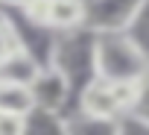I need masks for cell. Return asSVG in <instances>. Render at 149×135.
<instances>
[{
  "label": "cell",
  "instance_id": "1",
  "mask_svg": "<svg viewBox=\"0 0 149 135\" xmlns=\"http://www.w3.org/2000/svg\"><path fill=\"white\" fill-rule=\"evenodd\" d=\"M149 59L126 32H94V77L108 82H140Z\"/></svg>",
  "mask_w": 149,
  "mask_h": 135
},
{
  "label": "cell",
  "instance_id": "2",
  "mask_svg": "<svg viewBox=\"0 0 149 135\" xmlns=\"http://www.w3.org/2000/svg\"><path fill=\"white\" fill-rule=\"evenodd\" d=\"M18 9L32 24L47 27L53 32H67L85 24V0H32Z\"/></svg>",
  "mask_w": 149,
  "mask_h": 135
},
{
  "label": "cell",
  "instance_id": "3",
  "mask_svg": "<svg viewBox=\"0 0 149 135\" xmlns=\"http://www.w3.org/2000/svg\"><path fill=\"white\" fill-rule=\"evenodd\" d=\"M143 0H85V30L91 32H126Z\"/></svg>",
  "mask_w": 149,
  "mask_h": 135
},
{
  "label": "cell",
  "instance_id": "4",
  "mask_svg": "<svg viewBox=\"0 0 149 135\" xmlns=\"http://www.w3.org/2000/svg\"><path fill=\"white\" fill-rule=\"evenodd\" d=\"M29 88H32L35 106L50 109V112H64V106H67L70 97H73V85H70V79L64 77L61 68H56L53 62L38 68V74L32 77Z\"/></svg>",
  "mask_w": 149,
  "mask_h": 135
},
{
  "label": "cell",
  "instance_id": "5",
  "mask_svg": "<svg viewBox=\"0 0 149 135\" xmlns=\"http://www.w3.org/2000/svg\"><path fill=\"white\" fill-rule=\"evenodd\" d=\"M38 68H41V62L26 50V47H15V50H9L3 59H0V79H12V82H32V77L38 74Z\"/></svg>",
  "mask_w": 149,
  "mask_h": 135
},
{
  "label": "cell",
  "instance_id": "6",
  "mask_svg": "<svg viewBox=\"0 0 149 135\" xmlns=\"http://www.w3.org/2000/svg\"><path fill=\"white\" fill-rule=\"evenodd\" d=\"M32 109H35V97H32V88L26 82L0 79V112L26 117Z\"/></svg>",
  "mask_w": 149,
  "mask_h": 135
},
{
  "label": "cell",
  "instance_id": "7",
  "mask_svg": "<svg viewBox=\"0 0 149 135\" xmlns=\"http://www.w3.org/2000/svg\"><path fill=\"white\" fill-rule=\"evenodd\" d=\"M126 35L140 47V53L149 59V0H143L137 15L132 18V24L126 27Z\"/></svg>",
  "mask_w": 149,
  "mask_h": 135
},
{
  "label": "cell",
  "instance_id": "8",
  "mask_svg": "<svg viewBox=\"0 0 149 135\" xmlns=\"http://www.w3.org/2000/svg\"><path fill=\"white\" fill-rule=\"evenodd\" d=\"M21 41H18V30H15V21L9 15L6 6H0V59H3L9 50H15Z\"/></svg>",
  "mask_w": 149,
  "mask_h": 135
},
{
  "label": "cell",
  "instance_id": "9",
  "mask_svg": "<svg viewBox=\"0 0 149 135\" xmlns=\"http://www.w3.org/2000/svg\"><path fill=\"white\" fill-rule=\"evenodd\" d=\"M129 112H134V115L149 126V74L137 82V97H134V103H132Z\"/></svg>",
  "mask_w": 149,
  "mask_h": 135
},
{
  "label": "cell",
  "instance_id": "10",
  "mask_svg": "<svg viewBox=\"0 0 149 135\" xmlns=\"http://www.w3.org/2000/svg\"><path fill=\"white\" fill-rule=\"evenodd\" d=\"M24 132H26V117L0 112V135H24Z\"/></svg>",
  "mask_w": 149,
  "mask_h": 135
},
{
  "label": "cell",
  "instance_id": "11",
  "mask_svg": "<svg viewBox=\"0 0 149 135\" xmlns=\"http://www.w3.org/2000/svg\"><path fill=\"white\" fill-rule=\"evenodd\" d=\"M32 3V0H0V6H6V9H18V6H26Z\"/></svg>",
  "mask_w": 149,
  "mask_h": 135
}]
</instances>
